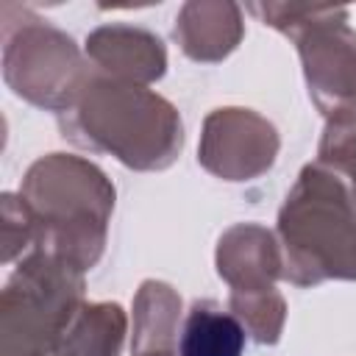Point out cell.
Here are the masks:
<instances>
[{"label": "cell", "mask_w": 356, "mask_h": 356, "mask_svg": "<svg viewBox=\"0 0 356 356\" xmlns=\"http://www.w3.org/2000/svg\"><path fill=\"white\" fill-rule=\"evenodd\" d=\"M64 136L81 147L111 153L134 170H161L181 150V117L161 95L117 78H86L61 111Z\"/></svg>", "instance_id": "obj_1"}, {"label": "cell", "mask_w": 356, "mask_h": 356, "mask_svg": "<svg viewBox=\"0 0 356 356\" xmlns=\"http://www.w3.org/2000/svg\"><path fill=\"white\" fill-rule=\"evenodd\" d=\"M19 200L28 209L39 250L81 273L95 267L114 209V186L95 164L64 153L39 159L19 186Z\"/></svg>", "instance_id": "obj_2"}, {"label": "cell", "mask_w": 356, "mask_h": 356, "mask_svg": "<svg viewBox=\"0 0 356 356\" xmlns=\"http://www.w3.org/2000/svg\"><path fill=\"white\" fill-rule=\"evenodd\" d=\"M281 275L298 286L356 278V197L325 164H309L278 211Z\"/></svg>", "instance_id": "obj_3"}, {"label": "cell", "mask_w": 356, "mask_h": 356, "mask_svg": "<svg viewBox=\"0 0 356 356\" xmlns=\"http://www.w3.org/2000/svg\"><path fill=\"white\" fill-rule=\"evenodd\" d=\"M83 273L33 248L3 289L6 356H53L64 328L81 309Z\"/></svg>", "instance_id": "obj_4"}, {"label": "cell", "mask_w": 356, "mask_h": 356, "mask_svg": "<svg viewBox=\"0 0 356 356\" xmlns=\"http://www.w3.org/2000/svg\"><path fill=\"white\" fill-rule=\"evenodd\" d=\"M248 11L295 39L309 95L323 114L331 117L356 103V31L348 28L345 8L250 3Z\"/></svg>", "instance_id": "obj_5"}, {"label": "cell", "mask_w": 356, "mask_h": 356, "mask_svg": "<svg viewBox=\"0 0 356 356\" xmlns=\"http://www.w3.org/2000/svg\"><path fill=\"white\" fill-rule=\"evenodd\" d=\"M19 42L22 47L6 42V75L19 70V78L11 81L14 92L36 106L61 111L70 108L86 83V72L72 39L33 19V25L19 31Z\"/></svg>", "instance_id": "obj_6"}, {"label": "cell", "mask_w": 356, "mask_h": 356, "mask_svg": "<svg viewBox=\"0 0 356 356\" xmlns=\"http://www.w3.org/2000/svg\"><path fill=\"white\" fill-rule=\"evenodd\" d=\"M275 128L250 108H217L203 122L197 159L209 172L225 181L261 175L275 161Z\"/></svg>", "instance_id": "obj_7"}, {"label": "cell", "mask_w": 356, "mask_h": 356, "mask_svg": "<svg viewBox=\"0 0 356 356\" xmlns=\"http://www.w3.org/2000/svg\"><path fill=\"white\" fill-rule=\"evenodd\" d=\"M217 273L228 281L231 298L275 289L281 275V250L273 234L261 225L242 222L225 231L217 248Z\"/></svg>", "instance_id": "obj_8"}, {"label": "cell", "mask_w": 356, "mask_h": 356, "mask_svg": "<svg viewBox=\"0 0 356 356\" xmlns=\"http://www.w3.org/2000/svg\"><path fill=\"white\" fill-rule=\"evenodd\" d=\"M86 56L108 72V78L128 83H150L164 75L167 53L156 33L131 25H106L86 39Z\"/></svg>", "instance_id": "obj_9"}, {"label": "cell", "mask_w": 356, "mask_h": 356, "mask_svg": "<svg viewBox=\"0 0 356 356\" xmlns=\"http://www.w3.org/2000/svg\"><path fill=\"white\" fill-rule=\"evenodd\" d=\"M175 39L195 61H220L242 39L239 6L234 3H186L175 19Z\"/></svg>", "instance_id": "obj_10"}, {"label": "cell", "mask_w": 356, "mask_h": 356, "mask_svg": "<svg viewBox=\"0 0 356 356\" xmlns=\"http://www.w3.org/2000/svg\"><path fill=\"white\" fill-rule=\"evenodd\" d=\"M178 356H242L245 325L214 300H195L178 331Z\"/></svg>", "instance_id": "obj_11"}, {"label": "cell", "mask_w": 356, "mask_h": 356, "mask_svg": "<svg viewBox=\"0 0 356 356\" xmlns=\"http://www.w3.org/2000/svg\"><path fill=\"white\" fill-rule=\"evenodd\" d=\"M125 314L117 303H81L53 356H120Z\"/></svg>", "instance_id": "obj_12"}, {"label": "cell", "mask_w": 356, "mask_h": 356, "mask_svg": "<svg viewBox=\"0 0 356 356\" xmlns=\"http://www.w3.org/2000/svg\"><path fill=\"white\" fill-rule=\"evenodd\" d=\"M178 314H181V298L159 281H145L134 306V353L145 350H161L175 345L178 331Z\"/></svg>", "instance_id": "obj_13"}, {"label": "cell", "mask_w": 356, "mask_h": 356, "mask_svg": "<svg viewBox=\"0 0 356 356\" xmlns=\"http://www.w3.org/2000/svg\"><path fill=\"white\" fill-rule=\"evenodd\" d=\"M320 164L339 172L348 184H356V103L328 117L320 139Z\"/></svg>", "instance_id": "obj_14"}]
</instances>
